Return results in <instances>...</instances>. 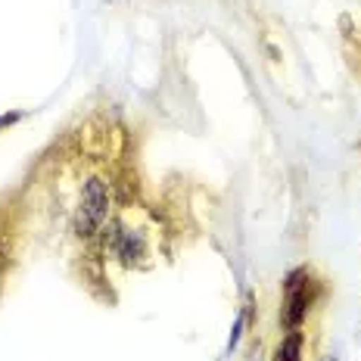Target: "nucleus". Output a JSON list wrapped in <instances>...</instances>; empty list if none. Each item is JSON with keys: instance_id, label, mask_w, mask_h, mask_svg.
Returning <instances> with one entry per match:
<instances>
[{"instance_id": "nucleus-1", "label": "nucleus", "mask_w": 361, "mask_h": 361, "mask_svg": "<svg viewBox=\"0 0 361 361\" xmlns=\"http://www.w3.org/2000/svg\"><path fill=\"white\" fill-rule=\"evenodd\" d=\"M314 296H318V281L308 271H293L283 283V324L290 330L302 324Z\"/></svg>"}, {"instance_id": "nucleus-2", "label": "nucleus", "mask_w": 361, "mask_h": 361, "mask_svg": "<svg viewBox=\"0 0 361 361\" xmlns=\"http://www.w3.org/2000/svg\"><path fill=\"white\" fill-rule=\"evenodd\" d=\"M109 215V190L100 178H90L81 190V206H78V234H97Z\"/></svg>"}, {"instance_id": "nucleus-3", "label": "nucleus", "mask_w": 361, "mask_h": 361, "mask_svg": "<svg viewBox=\"0 0 361 361\" xmlns=\"http://www.w3.org/2000/svg\"><path fill=\"white\" fill-rule=\"evenodd\" d=\"M274 361H302V334L299 330H290V336L277 345Z\"/></svg>"}]
</instances>
